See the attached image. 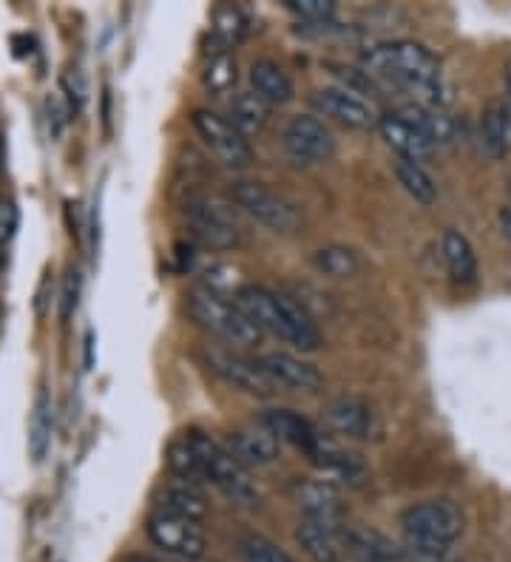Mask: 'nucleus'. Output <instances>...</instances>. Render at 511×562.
<instances>
[{
  "instance_id": "obj_1",
  "label": "nucleus",
  "mask_w": 511,
  "mask_h": 562,
  "mask_svg": "<svg viewBox=\"0 0 511 562\" xmlns=\"http://www.w3.org/2000/svg\"><path fill=\"white\" fill-rule=\"evenodd\" d=\"M364 75L369 80L392 82L415 97L418 105H441V60L430 48L412 41L381 43L364 55Z\"/></svg>"
},
{
  "instance_id": "obj_2",
  "label": "nucleus",
  "mask_w": 511,
  "mask_h": 562,
  "mask_svg": "<svg viewBox=\"0 0 511 562\" xmlns=\"http://www.w3.org/2000/svg\"><path fill=\"white\" fill-rule=\"evenodd\" d=\"M236 304L247 318L256 324L259 333H270L285 344H293L301 352L321 350V329L313 322V313L287 293H273L267 288H242L236 293Z\"/></svg>"
},
{
  "instance_id": "obj_3",
  "label": "nucleus",
  "mask_w": 511,
  "mask_h": 562,
  "mask_svg": "<svg viewBox=\"0 0 511 562\" xmlns=\"http://www.w3.org/2000/svg\"><path fill=\"white\" fill-rule=\"evenodd\" d=\"M185 438H188L193 458H197L199 483H211L213 488L225 494L227 501L242 508L259 506V488L253 486L251 472L227 452L225 446H219L204 432H188Z\"/></svg>"
},
{
  "instance_id": "obj_4",
  "label": "nucleus",
  "mask_w": 511,
  "mask_h": 562,
  "mask_svg": "<svg viewBox=\"0 0 511 562\" xmlns=\"http://www.w3.org/2000/svg\"><path fill=\"white\" fill-rule=\"evenodd\" d=\"M188 316L213 336L225 338L233 347H253V344L262 341V333L242 313V307L225 295L211 293V290L197 288L188 293Z\"/></svg>"
},
{
  "instance_id": "obj_5",
  "label": "nucleus",
  "mask_w": 511,
  "mask_h": 562,
  "mask_svg": "<svg viewBox=\"0 0 511 562\" xmlns=\"http://www.w3.org/2000/svg\"><path fill=\"white\" fill-rule=\"evenodd\" d=\"M231 193L233 202L247 216H253V220L262 222L270 231H276V234H296L304 225L299 207L287 200V196L273 191V188L262 186V182H236Z\"/></svg>"
},
{
  "instance_id": "obj_6",
  "label": "nucleus",
  "mask_w": 511,
  "mask_h": 562,
  "mask_svg": "<svg viewBox=\"0 0 511 562\" xmlns=\"http://www.w3.org/2000/svg\"><path fill=\"white\" fill-rule=\"evenodd\" d=\"M403 535L452 546L464 535V512L452 501H426L409 506L401 517Z\"/></svg>"
},
{
  "instance_id": "obj_7",
  "label": "nucleus",
  "mask_w": 511,
  "mask_h": 562,
  "mask_svg": "<svg viewBox=\"0 0 511 562\" xmlns=\"http://www.w3.org/2000/svg\"><path fill=\"white\" fill-rule=\"evenodd\" d=\"M148 537L165 554L182 557V560H199L204 554V546H208L202 522L168 515V512H159V508L148 517Z\"/></svg>"
},
{
  "instance_id": "obj_8",
  "label": "nucleus",
  "mask_w": 511,
  "mask_h": 562,
  "mask_svg": "<svg viewBox=\"0 0 511 562\" xmlns=\"http://www.w3.org/2000/svg\"><path fill=\"white\" fill-rule=\"evenodd\" d=\"M193 128L208 145V151L227 168H247L253 162V148L247 137H242L227 117H219L213 111H193Z\"/></svg>"
},
{
  "instance_id": "obj_9",
  "label": "nucleus",
  "mask_w": 511,
  "mask_h": 562,
  "mask_svg": "<svg viewBox=\"0 0 511 562\" xmlns=\"http://www.w3.org/2000/svg\"><path fill=\"white\" fill-rule=\"evenodd\" d=\"M281 145L290 154V159L301 165H321L330 162L335 154V137L327 125L313 114H299L285 125Z\"/></svg>"
},
{
  "instance_id": "obj_10",
  "label": "nucleus",
  "mask_w": 511,
  "mask_h": 562,
  "mask_svg": "<svg viewBox=\"0 0 511 562\" xmlns=\"http://www.w3.org/2000/svg\"><path fill=\"white\" fill-rule=\"evenodd\" d=\"M188 222H191V234L204 250H231L242 239L233 213L213 200L193 202L188 207Z\"/></svg>"
},
{
  "instance_id": "obj_11",
  "label": "nucleus",
  "mask_w": 511,
  "mask_h": 562,
  "mask_svg": "<svg viewBox=\"0 0 511 562\" xmlns=\"http://www.w3.org/2000/svg\"><path fill=\"white\" fill-rule=\"evenodd\" d=\"M208 363H211V370L219 378H225L227 384L242 392H251V395H259V398H270L273 392L279 390L265 372V367L259 361H253V358H245L242 352L211 350L208 352Z\"/></svg>"
},
{
  "instance_id": "obj_12",
  "label": "nucleus",
  "mask_w": 511,
  "mask_h": 562,
  "mask_svg": "<svg viewBox=\"0 0 511 562\" xmlns=\"http://www.w3.org/2000/svg\"><path fill=\"white\" fill-rule=\"evenodd\" d=\"M313 103L315 109L324 111L327 117L338 120V123L347 125V128L367 131L381 123V117H378V111L373 109V103H367V100L355 94V91L341 89V86H333V89H319L313 94Z\"/></svg>"
},
{
  "instance_id": "obj_13",
  "label": "nucleus",
  "mask_w": 511,
  "mask_h": 562,
  "mask_svg": "<svg viewBox=\"0 0 511 562\" xmlns=\"http://www.w3.org/2000/svg\"><path fill=\"white\" fill-rule=\"evenodd\" d=\"M324 420L333 432L349 440H369L378 435V418L373 406L358 395H338L324 409Z\"/></svg>"
},
{
  "instance_id": "obj_14",
  "label": "nucleus",
  "mask_w": 511,
  "mask_h": 562,
  "mask_svg": "<svg viewBox=\"0 0 511 562\" xmlns=\"http://www.w3.org/2000/svg\"><path fill=\"white\" fill-rule=\"evenodd\" d=\"M304 454L313 460L321 472L333 474L341 483H349V486H358L367 477V469L355 454H349L347 449H341L330 435L315 432V438L310 440V446L304 449Z\"/></svg>"
},
{
  "instance_id": "obj_15",
  "label": "nucleus",
  "mask_w": 511,
  "mask_h": 562,
  "mask_svg": "<svg viewBox=\"0 0 511 562\" xmlns=\"http://www.w3.org/2000/svg\"><path fill=\"white\" fill-rule=\"evenodd\" d=\"M378 128H381L389 148H396L398 151V159L421 162V159L432 157L437 148V145L432 143V139L418 128V125H412L407 117H403L401 111H389V114H384Z\"/></svg>"
},
{
  "instance_id": "obj_16",
  "label": "nucleus",
  "mask_w": 511,
  "mask_h": 562,
  "mask_svg": "<svg viewBox=\"0 0 511 562\" xmlns=\"http://www.w3.org/2000/svg\"><path fill=\"white\" fill-rule=\"evenodd\" d=\"M299 494V506L304 508L307 520L324 522V526L344 531V506H341V494L335 492L333 483L327 481H299L296 483Z\"/></svg>"
},
{
  "instance_id": "obj_17",
  "label": "nucleus",
  "mask_w": 511,
  "mask_h": 562,
  "mask_svg": "<svg viewBox=\"0 0 511 562\" xmlns=\"http://www.w3.org/2000/svg\"><path fill=\"white\" fill-rule=\"evenodd\" d=\"M259 363L276 386H287L296 392H319L324 386V378L313 363L301 361L290 352H267Z\"/></svg>"
},
{
  "instance_id": "obj_18",
  "label": "nucleus",
  "mask_w": 511,
  "mask_h": 562,
  "mask_svg": "<svg viewBox=\"0 0 511 562\" xmlns=\"http://www.w3.org/2000/svg\"><path fill=\"white\" fill-rule=\"evenodd\" d=\"M227 452L242 463V467H267L279 458L281 440L262 424L242 426L231 435V449Z\"/></svg>"
},
{
  "instance_id": "obj_19",
  "label": "nucleus",
  "mask_w": 511,
  "mask_h": 562,
  "mask_svg": "<svg viewBox=\"0 0 511 562\" xmlns=\"http://www.w3.org/2000/svg\"><path fill=\"white\" fill-rule=\"evenodd\" d=\"M341 546L353 562H407L401 546L375 528H344Z\"/></svg>"
},
{
  "instance_id": "obj_20",
  "label": "nucleus",
  "mask_w": 511,
  "mask_h": 562,
  "mask_svg": "<svg viewBox=\"0 0 511 562\" xmlns=\"http://www.w3.org/2000/svg\"><path fill=\"white\" fill-rule=\"evenodd\" d=\"M480 148L489 159H503L511 148V109L506 100H491L480 120Z\"/></svg>"
},
{
  "instance_id": "obj_21",
  "label": "nucleus",
  "mask_w": 511,
  "mask_h": 562,
  "mask_svg": "<svg viewBox=\"0 0 511 562\" xmlns=\"http://www.w3.org/2000/svg\"><path fill=\"white\" fill-rule=\"evenodd\" d=\"M253 94L267 105H285L296 97L293 80L276 60H256L251 66Z\"/></svg>"
},
{
  "instance_id": "obj_22",
  "label": "nucleus",
  "mask_w": 511,
  "mask_h": 562,
  "mask_svg": "<svg viewBox=\"0 0 511 562\" xmlns=\"http://www.w3.org/2000/svg\"><path fill=\"white\" fill-rule=\"evenodd\" d=\"M341 537L344 531H335V528L307 520V517H301L299 528H296V540L313 562H341V551H344Z\"/></svg>"
},
{
  "instance_id": "obj_23",
  "label": "nucleus",
  "mask_w": 511,
  "mask_h": 562,
  "mask_svg": "<svg viewBox=\"0 0 511 562\" xmlns=\"http://www.w3.org/2000/svg\"><path fill=\"white\" fill-rule=\"evenodd\" d=\"M262 426H267L276 438L281 440V443H293L299 446L301 452H304L307 446H310V440L315 438V429L313 424L307 418H301L299 412L293 409H267L262 412V418H259Z\"/></svg>"
},
{
  "instance_id": "obj_24",
  "label": "nucleus",
  "mask_w": 511,
  "mask_h": 562,
  "mask_svg": "<svg viewBox=\"0 0 511 562\" xmlns=\"http://www.w3.org/2000/svg\"><path fill=\"white\" fill-rule=\"evenodd\" d=\"M159 512H168V515L188 517V520L202 522L208 515V501L204 494L199 492L197 483H170L163 494H159Z\"/></svg>"
},
{
  "instance_id": "obj_25",
  "label": "nucleus",
  "mask_w": 511,
  "mask_h": 562,
  "mask_svg": "<svg viewBox=\"0 0 511 562\" xmlns=\"http://www.w3.org/2000/svg\"><path fill=\"white\" fill-rule=\"evenodd\" d=\"M270 120V105L262 103L259 97L253 91H238L231 100V109H227V123L242 134V137H253V134H262Z\"/></svg>"
},
{
  "instance_id": "obj_26",
  "label": "nucleus",
  "mask_w": 511,
  "mask_h": 562,
  "mask_svg": "<svg viewBox=\"0 0 511 562\" xmlns=\"http://www.w3.org/2000/svg\"><path fill=\"white\" fill-rule=\"evenodd\" d=\"M443 261H446L452 281H457V284H475L477 281L475 250L464 234H457V231L443 234Z\"/></svg>"
},
{
  "instance_id": "obj_27",
  "label": "nucleus",
  "mask_w": 511,
  "mask_h": 562,
  "mask_svg": "<svg viewBox=\"0 0 511 562\" xmlns=\"http://www.w3.org/2000/svg\"><path fill=\"white\" fill-rule=\"evenodd\" d=\"M313 265L319 273L333 276V279H353V276H358V270H362L358 254L344 245H327L321 247V250H315Z\"/></svg>"
},
{
  "instance_id": "obj_28",
  "label": "nucleus",
  "mask_w": 511,
  "mask_h": 562,
  "mask_svg": "<svg viewBox=\"0 0 511 562\" xmlns=\"http://www.w3.org/2000/svg\"><path fill=\"white\" fill-rule=\"evenodd\" d=\"M396 177L403 186V191L421 205H435L437 186L430 173L423 171L421 162H409V159H396Z\"/></svg>"
},
{
  "instance_id": "obj_29",
  "label": "nucleus",
  "mask_w": 511,
  "mask_h": 562,
  "mask_svg": "<svg viewBox=\"0 0 511 562\" xmlns=\"http://www.w3.org/2000/svg\"><path fill=\"white\" fill-rule=\"evenodd\" d=\"M48 443H52V404H48L46 392H41L34 401L32 424H29V452H32V458H46Z\"/></svg>"
},
{
  "instance_id": "obj_30",
  "label": "nucleus",
  "mask_w": 511,
  "mask_h": 562,
  "mask_svg": "<svg viewBox=\"0 0 511 562\" xmlns=\"http://www.w3.org/2000/svg\"><path fill=\"white\" fill-rule=\"evenodd\" d=\"M236 82V60L231 57V52H216L204 69V86L213 94H227Z\"/></svg>"
},
{
  "instance_id": "obj_31",
  "label": "nucleus",
  "mask_w": 511,
  "mask_h": 562,
  "mask_svg": "<svg viewBox=\"0 0 511 562\" xmlns=\"http://www.w3.org/2000/svg\"><path fill=\"white\" fill-rule=\"evenodd\" d=\"M238 551H242V560L245 562H296L293 557L281 551L276 542H270L262 535H245L238 542Z\"/></svg>"
},
{
  "instance_id": "obj_32",
  "label": "nucleus",
  "mask_w": 511,
  "mask_h": 562,
  "mask_svg": "<svg viewBox=\"0 0 511 562\" xmlns=\"http://www.w3.org/2000/svg\"><path fill=\"white\" fill-rule=\"evenodd\" d=\"M452 546H443V542H430V540H415V537H407L403 542V557L409 562H446L449 560Z\"/></svg>"
},
{
  "instance_id": "obj_33",
  "label": "nucleus",
  "mask_w": 511,
  "mask_h": 562,
  "mask_svg": "<svg viewBox=\"0 0 511 562\" xmlns=\"http://www.w3.org/2000/svg\"><path fill=\"white\" fill-rule=\"evenodd\" d=\"M287 9L293 14H299L301 21L324 23L335 14L333 0H287Z\"/></svg>"
},
{
  "instance_id": "obj_34",
  "label": "nucleus",
  "mask_w": 511,
  "mask_h": 562,
  "mask_svg": "<svg viewBox=\"0 0 511 562\" xmlns=\"http://www.w3.org/2000/svg\"><path fill=\"white\" fill-rule=\"evenodd\" d=\"M242 14L238 12H233V9H222V12L216 14V37L219 41H222V48H231L233 43L238 41V37H242Z\"/></svg>"
},
{
  "instance_id": "obj_35",
  "label": "nucleus",
  "mask_w": 511,
  "mask_h": 562,
  "mask_svg": "<svg viewBox=\"0 0 511 562\" xmlns=\"http://www.w3.org/2000/svg\"><path fill=\"white\" fill-rule=\"evenodd\" d=\"M14 227H18V211L9 200H0V245L12 239Z\"/></svg>"
},
{
  "instance_id": "obj_36",
  "label": "nucleus",
  "mask_w": 511,
  "mask_h": 562,
  "mask_svg": "<svg viewBox=\"0 0 511 562\" xmlns=\"http://www.w3.org/2000/svg\"><path fill=\"white\" fill-rule=\"evenodd\" d=\"M77 299H80V273L77 270H71L68 273V281H66V293H63V316H71L77 307Z\"/></svg>"
},
{
  "instance_id": "obj_37",
  "label": "nucleus",
  "mask_w": 511,
  "mask_h": 562,
  "mask_svg": "<svg viewBox=\"0 0 511 562\" xmlns=\"http://www.w3.org/2000/svg\"><path fill=\"white\" fill-rule=\"evenodd\" d=\"M500 227H503L506 239H511V211H500Z\"/></svg>"
},
{
  "instance_id": "obj_38",
  "label": "nucleus",
  "mask_w": 511,
  "mask_h": 562,
  "mask_svg": "<svg viewBox=\"0 0 511 562\" xmlns=\"http://www.w3.org/2000/svg\"><path fill=\"white\" fill-rule=\"evenodd\" d=\"M7 173V148H3V139H0V179Z\"/></svg>"
},
{
  "instance_id": "obj_39",
  "label": "nucleus",
  "mask_w": 511,
  "mask_h": 562,
  "mask_svg": "<svg viewBox=\"0 0 511 562\" xmlns=\"http://www.w3.org/2000/svg\"><path fill=\"white\" fill-rule=\"evenodd\" d=\"M506 89H509V94H511V60L506 63Z\"/></svg>"
},
{
  "instance_id": "obj_40",
  "label": "nucleus",
  "mask_w": 511,
  "mask_h": 562,
  "mask_svg": "<svg viewBox=\"0 0 511 562\" xmlns=\"http://www.w3.org/2000/svg\"><path fill=\"white\" fill-rule=\"evenodd\" d=\"M129 562H157V560H151V557H131Z\"/></svg>"
},
{
  "instance_id": "obj_41",
  "label": "nucleus",
  "mask_w": 511,
  "mask_h": 562,
  "mask_svg": "<svg viewBox=\"0 0 511 562\" xmlns=\"http://www.w3.org/2000/svg\"><path fill=\"white\" fill-rule=\"evenodd\" d=\"M3 261H7V256H3V250H0V268H3Z\"/></svg>"
}]
</instances>
